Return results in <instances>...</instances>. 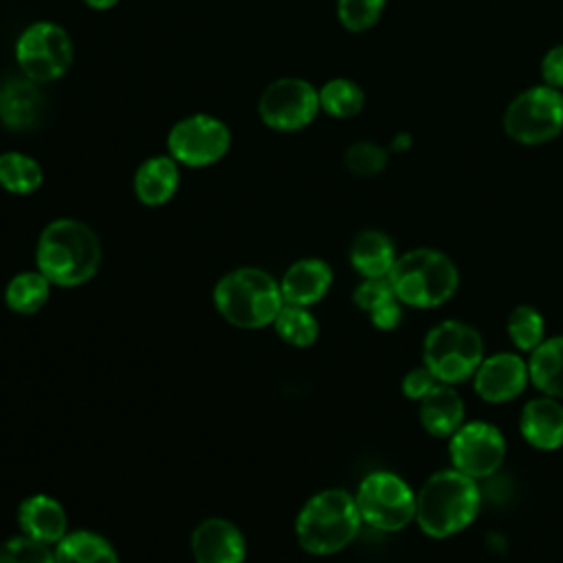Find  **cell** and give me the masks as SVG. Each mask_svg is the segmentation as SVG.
Masks as SVG:
<instances>
[{
  "label": "cell",
  "mask_w": 563,
  "mask_h": 563,
  "mask_svg": "<svg viewBox=\"0 0 563 563\" xmlns=\"http://www.w3.org/2000/svg\"><path fill=\"white\" fill-rule=\"evenodd\" d=\"M37 271L59 286L88 282L101 262L97 233L73 218H57L44 227L35 249Z\"/></svg>",
  "instance_id": "obj_1"
},
{
  "label": "cell",
  "mask_w": 563,
  "mask_h": 563,
  "mask_svg": "<svg viewBox=\"0 0 563 563\" xmlns=\"http://www.w3.org/2000/svg\"><path fill=\"white\" fill-rule=\"evenodd\" d=\"M479 510V488L473 477L449 468L433 473L416 495V521L433 539L464 530Z\"/></svg>",
  "instance_id": "obj_2"
},
{
  "label": "cell",
  "mask_w": 563,
  "mask_h": 563,
  "mask_svg": "<svg viewBox=\"0 0 563 563\" xmlns=\"http://www.w3.org/2000/svg\"><path fill=\"white\" fill-rule=\"evenodd\" d=\"M387 279L400 303L435 308L455 295L460 273L449 255L435 249H413L396 257Z\"/></svg>",
  "instance_id": "obj_3"
},
{
  "label": "cell",
  "mask_w": 563,
  "mask_h": 563,
  "mask_svg": "<svg viewBox=\"0 0 563 563\" xmlns=\"http://www.w3.org/2000/svg\"><path fill=\"white\" fill-rule=\"evenodd\" d=\"M218 312L238 328H264L284 306L279 284L260 268H238L227 273L216 290Z\"/></svg>",
  "instance_id": "obj_4"
},
{
  "label": "cell",
  "mask_w": 563,
  "mask_h": 563,
  "mask_svg": "<svg viewBox=\"0 0 563 563\" xmlns=\"http://www.w3.org/2000/svg\"><path fill=\"white\" fill-rule=\"evenodd\" d=\"M361 512L356 499L339 488L317 493L297 517V539L310 554H334L358 532Z\"/></svg>",
  "instance_id": "obj_5"
},
{
  "label": "cell",
  "mask_w": 563,
  "mask_h": 563,
  "mask_svg": "<svg viewBox=\"0 0 563 563\" xmlns=\"http://www.w3.org/2000/svg\"><path fill=\"white\" fill-rule=\"evenodd\" d=\"M422 356L440 383L455 385L475 374L484 361V343L475 328L462 321H442L427 332Z\"/></svg>",
  "instance_id": "obj_6"
},
{
  "label": "cell",
  "mask_w": 563,
  "mask_h": 563,
  "mask_svg": "<svg viewBox=\"0 0 563 563\" xmlns=\"http://www.w3.org/2000/svg\"><path fill=\"white\" fill-rule=\"evenodd\" d=\"M73 59V37L57 22L37 20L15 40V64L20 73L42 86L62 79L70 70Z\"/></svg>",
  "instance_id": "obj_7"
},
{
  "label": "cell",
  "mask_w": 563,
  "mask_h": 563,
  "mask_svg": "<svg viewBox=\"0 0 563 563\" xmlns=\"http://www.w3.org/2000/svg\"><path fill=\"white\" fill-rule=\"evenodd\" d=\"M506 134L521 145H541L563 130V95L543 84L519 92L504 112Z\"/></svg>",
  "instance_id": "obj_8"
},
{
  "label": "cell",
  "mask_w": 563,
  "mask_h": 563,
  "mask_svg": "<svg viewBox=\"0 0 563 563\" xmlns=\"http://www.w3.org/2000/svg\"><path fill=\"white\" fill-rule=\"evenodd\" d=\"M361 519L376 530L394 532L416 519V495L409 484L387 471L369 473L356 493Z\"/></svg>",
  "instance_id": "obj_9"
},
{
  "label": "cell",
  "mask_w": 563,
  "mask_h": 563,
  "mask_svg": "<svg viewBox=\"0 0 563 563\" xmlns=\"http://www.w3.org/2000/svg\"><path fill=\"white\" fill-rule=\"evenodd\" d=\"M231 150L229 125L207 112L178 119L167 132V154L185 167H209Z\"/></svg>",
  "instance_id": "obj_10"
},
{
  "label": "cell",
  "mask_w": 563,
  "mask_h": 563,
  "mask_svg": "<svg viewBox=\"0 0 563 563\" xmlns=\"http://www.w3.org/2000/svg\"><path fill=\"white\" fill-rule=\"evenodd\" d=\"M319 112V88L301 77H279L271 81L257 101L260 121L275 132L303 130Z\"/></svg>",
  "instance_id": "obj_11"
},
{
  "label": "cell",
  "mask_w": 563,
  "mask_h": 563,
  "mask_svg": "<svg viewBox=\"0 0 563 563\" xmlns=\"http://www.w3.org/2000/svg\"><path fill=\"white\" fill-rule=\"evenodd\" d=\"M449 457L455 471L473 479L488 477L501 466L506 442L497 427L488 422H468L451 435Z\"/></svg>",
  "instance_id": "obj_12"
},
{
  "label": "cell",
  "mask_w": 563,
  "mask_h": 563,
  "mask_svg": "<svg viewBox=\"0 0 563 563\" xmlns=\"http://www.w3.org/2000/svg\"><path fill=\"white\" fill-rule=\"evenodd\" d=\"M473 376V387L477 396L493 405L517 398L530 380L528 363L510 352H499L484 358Z\"/></svg>",
  "instance_id": "obj_13"
},
{
  "label": "cell",
  "mask_w": 563,
  "mask_h": 563,
  "mask_svg": "<svg viewBox=\"0 0 563 563\" xmlns=\"http://www.w3.org/2000/svg\"><path fill=\"white\" fill-rule=\"evenodd\" d=\"M42 84L29 77H13L0 86V121L4 128L26 132L40 125L44 117Z\"/></svg>",
  "instance_id": "obj_14"
},
{
  "label": "cell",
  "mask_w": 563,
  "mask_h": 563,
  "mask_svg": "<svg viewBox=\"0 0 563 563\" xmlns=\"http://www.w3.org/2000/svg\"><path fill=\"white\" fill-rule=\"evenodd\" d=\"M244 550L242 532L227 519H207L191 537L196 563H242Z\"/></svg>",
  "instance_id": "obj_15"
},
{
  "label": "cell",
  "mask_w": 563,
  "mask_h": 563,
  "mask_svg": "<svg viewBox=\"0 0 563 563\" xmlns=\"http://www.w3.org/2000/svg\"><path fill=\"white\" fill-rule=\"evenodd\" d=\"M519 431L534 449L554 451L563 446V405L552 396L528 400L519 418Z\"/></svg>",
  "instance_id": "obj_16"
},
{
  "label": "cell",
  "mask_w": 563,
  "mask_h": 563,
  "mask_svg": "<svg viewBox=\"0 0 563 563\" xmlns=\"http://www.w3.org/2000/svg\"><path fill=\"white\" fill-rule=\"evenodd\" d=\"M134 194L145 207L169 202L180 187V165L169 154L145 158L134 172Z\"/></svg>",
  "instance_id": "obj_17"
},
{
  "label": "cell",
  "mask_w": 563,
  "mask_h": 563,
  "mask_svg": "<svg viewBox=\"0 0 563 563\" xmlns=\"http://www.w3.org/2000/svg\"><path fill=\"white\" fill-rule=\"evenodd\" d=\"M330 284H332V268L323 260L310 257V260L295 262L286 271L279 288H282L284 303L310 306L328 292Z\"/></svg>",
  "instance_id": "obj_18"
},
{
  "label": "cell",
  "mask_w": 563,
  "mask_h": 563,
  "mask_svg": "<svg viewBox=\"0 0 563 563\" xmlns=\"http://www.w3.org/2000/svg\"><path fill=\"white\" fill-rule=\"evenodd\" d=\"M464 420V402L453 385L438 383L420 400V422L435 438H451Z\"/></svg>",
  "instance_id": "obj_19"
},
{
  "label": "cell",
  "mask_w": 563,
  "mask_h": 563,
  "mask_svg": "<svg viewBox=\"0 0 563 563\" xmlns=\"http://www.w3.org/2000/svg\"><path fill=\"white\" fill-rule=\"evenodd\" d=\"M20 528L26 537L42 543H59L66 537V512L46 495H33L18 510Z\"/></svg>",
  "instance_id": "obj_20"
},
{
  "label": "cell",
  "mask_w": 563,
  "mask_h": 563,
  "mask_svg": "<svg viewBox=\"0 0 563 563\" xmlns=\"http://www.w3.org/2000/svg\"><path fill=\"white\" fill-rule=\"evenodd\" d=\"M350 262L363 277H387L396 262L394 242L383 231H361L350 246Z\"/></svg>",
  "instance_id": "obj_21"
},
{
  "label": "cell",
  "mask_w": 563,
  "mask_h": 563,
  "mask_svg": "<svg viewBox=\"0 0 563 563\" xmlns=\"http://www.w3.org/2000/svg\"><path fill=\"white\" fill-rule=\"evenodd\" d=\"M532 385L552 398H563V336L541 341L528 361Z\"/></svg>",
  "instance_id": "obj_22"
},
{
  "label": "cell",
  "mask_w": 563,
  "mask_h": 563,
  "mask_svg": "<svg viewBox=\"0 0 563 563\" xmlns=\"http://www.w3.org/2000/svg\"><path fill=\"white\" fill-rule=\"evenodd\" d=\"M44 183V169L31 154L11 150L0 154V187L15 196H29Z\"/></svg>",
  "instance_id": "obj_23"
},
{
  "label": "cell",
  "mask_w": 563,
  "mask_h": 563,
  "mask_svg": "<svg viewBox=\"0 0 563 563\" xmlns=\"http://www.w3.org/2000/svg\"><path fill=\"white\" fill-rule=\"evenodd\" d=\"M55 563H119V559L103 537L95 532H73L57 543Z\"/></svg>",
  "instance_id": "obj_24"
},
{
  "label": "cell",
  "mask_w": 563,
  "mask_h": 563,
  "mask_svg": "<svg viewBox=\"0 0 563 563\" xmlns=\"http://www.w3.org/2000/svg\"><path fill=\"white\" fill-rule=\"evenodd\" d=\"M363 88L345 77H334L319 88V106L334 119H352L363 110Z\"/></svg>",
  "instance_id": "obj_25"
},
{
  "label": "cell",
  "mask_w": 563,
  "mask_h": 563,
  "mask_svg": "<svg viewBox=\"0 0 563 563\" xmlns=\"http://www.w3.org/2000/svg\"><path fill=\"white\" fill-rule=\"evenodd\" d=\"M51 292V282L37 271H29V273H20L15 275L7 290H4V301L13 312L20 314H33L37 312Z\"/></svg>",
  "instance_id": "obj_26"
},
{
  "label": "cell",
  "mask_w": 563,
  "mask_h": 563,
  "mask_svg": "<svg viewBox=\"0 0 563 563\" xmlns=\"http://www.w3.org/2000/svg\"><path fill=\"white\" fill-rule=\"evenodd\" d=\"M275 330L277 334L297 347H308L317 341L319 325L317 319L306 310V306L284 303L279 314L275 317Z\"/></svg>",
  "instance_id": "obj_27"
},
{
  "label": "cell",
  "mask_w": 563,
  "mask_h": 563,
  "mask_svg": "<svg viewBox=\"0 0 563 563\" xmlns=\"http://www.w3.org/2000/svg\"><path fill=\"white\" fill-rule=\"evenodd\" d=\"M543 317L532 306H517L508 317V336L521 352H532L543 341Z\"/></svg>",
  "instance_id": "obj_28"
},
{
  "label": "cell",
  "mask_w": 563,
  "mask_h": 563,
  "mask_svg": "<svg viewBox=\"0 0 563 563\" xmlns=\"http://www.w3.org/2000/svg\"><path fill=\"white\" fill-rule=\"evenodd\" d=\"M385 4L387 0H336V18L343 29L361 33L378 22Z\"/></svg>",
  "instance_id": "obj_29"
},
{
  "label": "cell",
  "mask_w": 563,
  "mask_h": 563,
  "mask_svg": "<svg viewBox=\"0 0 563 563\" xmlns=\"http://www.w3.org/2000/svg\"><path fill=\"white\" fill-rule=\"evenodd\" d=\"M345 167L363 178L376 176L387 165V150L372 143V141H356L345 150Z\"/></svg>",
  "instance_id": "obj_30"
},
{
  "label": "cell",
  "mask_w": 563,
  "mask_h": 563,
  "mask_svg": "<svg viewBox=\"0 0 563 563\" xmlns=\"http://www.w3.org/2000/svg\"><path fill=\"white\" fill-rule=\"evenodd\" d=\"M0 563H55V554L42 541L15 537L0 545Z\"/></svg>",
  "instance_id": "obj_31"
},
{
  "label": "cell",
  "mask_w": 563,
  "mask_h": 563,
  "mask_svg": "<svg viewBox=\"0 0 563 563\" xmlns=\"http://www.w3.org/2000/svg\"><path fill=\"white\" fill-rule=\"evenodd\" d=\"M391 299H398V297L387 277H365V282L354 290V303L367 314H372L374 310H378Z\"/></svg>",
  "instance_id": "obj_32"
},
{
  "label": "cell",
  "mask_w": 563,
  "mask_h": 563,
  "mask_svg": "<svg viewBox=\"0 0 563 563\" xmlns=\"http://www.w3.org/2000/svg\"><path fill=\"white\" fill-rule=\"evenodd\" d=\"M440 380L431 374V369L427 365L422 367H416L411 372L405 374L402 378V394L409 398V400H422Z\"/></svg>",
  "instance_id": "obj_33"
},
{
  "label": "cell",
  "mask_w": 563,
  "mask_h": 563,
  "mask_svg": "<svg viewBox=\"0 0 563 563\" xmlns=\"http://www.w3.org/2000/svg\"><path fill=\"white\" fill-rule=\"evenodd\" d=\"M541 77L552 88H563V44L550 48L541 59Z\"/></svg>",
  "instance_id": "obj_34"
},
{
  "label": "cell",
  "mask_w": 563,
  "mask_h": 563,
  "mask_svg": "<svg viewBox=\"0 0 563 563\" xmlns=\"http://www.w3.org/2000/svg\"><path fill=\"white\" fill-rule=\"evenodd\" d=\"M369 319H372V323H374L378 330H394V328L400 323V319H402L400 301H398V299L387 301L385 306H380L378 310H374V312L369 314Z\"/></svg>",
  "instance_id": "obj_35"
},
{
  "label": "cell",
  "mask_w": 563,
  "mask_h": 563,
  "mask_svg": "<svg viewBox=\"0 0 563 563\" xmlns=\"http://www.w3.org/2000/svg\"><path fill=\"white\" fill-rule=\"evenodd\" d=\"M119 2H121V0H84V4L90 7V9H95V11H108V9L117 7Z\"/></svg>",
  "instance_id": "obj_36"
},
{
  "label": "cell",
  "mask_w": 563,
  "mask_h": 563,
  "mask_svg": "<svg viewBox=\"0 0 563 563\" xmlns=\"http://www.w3.org/2000/svg\"><path fill=\"white\" fill-rule=\"evenodd\" d=\"M409 141H411V136H409V134H398V136L394 139V143H391V150H402V147H409Z\"/></svg>",
  "instance_id": "obj_37"
}]
</instances>
